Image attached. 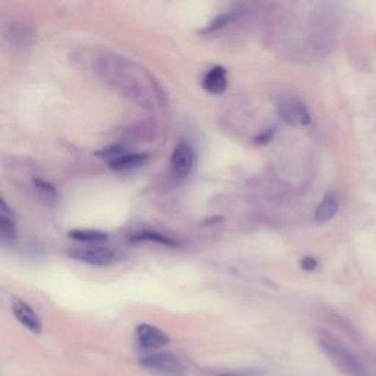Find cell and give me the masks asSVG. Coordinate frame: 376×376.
Returning a JSON list of instances; mask_svg holds the SVG:
<instances>
[{
    "label": "cell",
    "mask_w": 376,
    "mask_h": 376,
    "mask_svg": "<svg viewBox=\"0 0 376 376\" xmlns=\"http://www.w3.org/2000/svg\"><path fill=\"white\" fill-rule=\"evenodd\" d=\"M70 258L93 265V266H112L122 260V255L116 250H112L109 247H101V245H90V247H79L75 250H71Z\"/></svg>",
    "instance_id": "3"
},
{
    "label": "cell",
    "mask_w": 376,
    "mask_h": 376,
    "mask_svg": "<svg viewBox=\"0 0 376 376\" xmlns=\"http://www.w3.org/2000/svg\"><path fill=\"white\" fill-rule=\"evenodd\" d=\"M278 114L292 127H307L311 122L309 109L296 97H282L278 101Z\"/></svg>",
    "instance_id": "4"
},
{
    "label": "cell",
    "mask_w": 376,
    "mask_h": 376,
    "mask_svg": "<svg viewBox=\"0 0 376 376\" xmlns=\"http://www.w3.org/2000/svg\"><path fill=\"white\" fill-rule=\"evenodd\" d=\"M236 16H237V13H234V12H223V13L218 15V16L212 21V23L209 24L204 30H201V33L209 34V33L218 31V30L226 27L228 24H231V21H233Z\"/></svg>",
    "instance_id": "14"
},
{
    "label": "cell",
    "mask_w": 376,
    "mask_h": 376,
    "mask_svg": "<svg viewBox=\"0 0 376 376\" xmlns=\"http://www.w3.org/2000/svg\"><path fill=\"white\" fill-rule=\"evenodd\" d=\"M318 344L326 359L347 376H367L362 362L343 341L333 337L328 331L318 333Z\"/></svg>",
    "instance_id": "1"
},
{
    "label": "cell",
    "mask_w": 376,
    "mask_h": 376,
    "mask_svg": "<svg viewBox=\"0 0 376 376\" xmlns=\"http://www.w3.org/2000/svg\"><path fill=\"white\" fill-rule=\"evenodd\" d=\"M203 89L211 94H222L228 87V74L221 65L209 70L203 77Z\"/></svg>",
    "instance_id": "8"
},
{
    "label": "cell",
    "mask_w": 376,
    "mask_h": 376,
    "mask_svg": "<svg viewBox=\"0 0 376 376\" xmlns=\"http://www.w3.org/2000/svg\"><path fill=\"white\" fill-rule=\"evenodd\" d=\"M149 160V155L145 153H123L119 157L114 159L109 162V168L118 172H125V171H133L140 168L145 162Z\"/></svg>",
    "instance_id": "10"
},
{
    "label": "cell",
    "mask_w": 376,
    "mask_h": 376,
    "mask_svg": "<svg viewBox=\"0 0 376 376\" xmlns=\"http://www.w3.org/2000/svg\"><path fill=\"white\" fill-rule=\"evenodd\" d=\"M137 345L144 351H155L170 344V336L150 324H140L136 328Z\"/></svg>",
    "instance_id": "5"
},
{
    "label": "cell",
    "mask_w": 376,
    "mask_h": 376,
    "mask_svg": "<svg viewBox=\"0 0 376 376\" xmlns=\"http://www.w3.org/2000/svg\"><path fill=\"white\" fill-rule=\"evenodd\" d=\"M196 163V153L193 145L187 141H179L171 156L172 174L178 178H185L192 174Z\"/></svg>",
    "instance_id": "6"
},
{
    "label": "cell",
    "mask_w": 376,
    "mask_h": 376,
    "mask_svg": "<svg viewBox=\"0 0 376 376\" xmlns=\"http://www.w3.org/2000/svg\"><path fill=\"white\" fill-rule=\"evenodd\" d=\"M131 241L137 243V241H150V243H157L162 244L165 247H178L179 243L174 238H171L170 236H165L156 231H143V233H137L131 236Z\"/></svg>",
    "instance_id": "13"
},
{
    "label": "cell",
    "mask_w": 376,
    "mask_h": 376,
    "mask_svg": "<svg viewBox=\"0 0 376 376\" xmlns=\"http://www.w3.org/2000/svg\"><path fill=\"white\" fill-rule=\"evenodd\" d=\"M138 365L145 370L160 376H182L184 367L179 359L172 353H152L143 356Z\"/></svg>",
    "instance_id": "2"
},
{
    "label": "cell",
    "mask_w": 376,
    "mask_h": 376,
    "mask_svg": "<svg viewBox=\"0 0 376 376\" xmlns=\"http://www.w3.org/2000/svg\"><path fill=\"white\" fill-rule=\"evenodd\" d=\"M340 209V199L338 196L333 193V192H329L324 196V199L321 200V203L318 204L316 211H315V221L318 223H326L329 222L333 216L337 215Z\"/></svg>",
    "instance_id": "9"
},
{
    "label": "cell",
    "mask_w": 376,
    "mask_h": 376,
    "mask_svg": "<svg viewBox=\"0 0 376 376\" xmlns=\"http://www.w3.org/2000/svg\"><path fill=\"white\" fill-rule=\"evenodd\" d=\"M300 266H302L303 270H307V272H311V270H315L318 267V260L315 258L307 256V258H303L302 259Z\"/></svg>",
    "instance_id": "15"
},
{
    "label": "cell",
    "mask_w": 376,
    "mask_h": 376,
    "mask_svg": "<svg viewBox=\"0 0 376 376\" xmlns=\"http://www.w3.org/2000/svg\"><path fill=\"white\" fill-rule=\"evenodd\" d=\"M0 236H2L4 244L12 243L16 238L15 218L4 199L0 200Z\"/></svg>",
    "instance_id": "11"
},
{
    "label": "cell",
    "mask_w": 376,
    "mask_h": 376,
    "mask_svg": "<svg viewBox=\"0 0 376 376\" xmlns=\"http://www.w3.org/2000/svg\"><path fill=\"white\" fill-rule=\"evenodd\" d=\"M12 313H13V316L16 318V321L24 328H27L31 333H35V336L41 333L43 325H41V321L35 313V310L27 302L21 300V299H13Z\"/></svg>",
    "instance_id": "7"
},
{
    "label": "cell",
    "mask_w": 376,
    "mask_h": 376,
    "mask_svg": "<svg viewBox=\"0 0 376 376\" xmlns=\"http://www.w3.org/2000/svg\"><path fill=\"white\" fill-rule=\"evenodd\" d=\"M274 134H275V131L272 130V131H270V130H267L263 136H260V137H258L256 140V143H259V144H266V143H269L270 140H272V137H274Z\"/></svg>",
    "instance_id": "16"
},
{
    "label": "cell",
    "mask_w": 376,
    "mask_h": 376,
    "mask_svg": "<svg viewBox=\"0 0 376 376\" xmlns=\"http://www.w3.org/2000/svg\"><path fill=\"white\" fill-rule=\"evenodd\" d=\"M68 237L74 241L89 244V245H97L104 241H108L109 236L103 231H97V229H72L68 233Z\"/></svg>",
    "instance_id": "12"
}]
</instances>
